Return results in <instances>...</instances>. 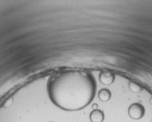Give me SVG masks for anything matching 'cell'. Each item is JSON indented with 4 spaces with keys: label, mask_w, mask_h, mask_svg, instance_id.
<instances>
[{
    "label": "cell",
    "mask_w": 152,
    "mask_h": 122,
    "mask_svg": "<svg viewBox=\"0 0 152 122\" xmlns=\"http://www.w3.org/2000/svg\"><path fill=\"white\" fill-rule=\"evenodd\" d=\"M150 101H151V103L152 104V98H151V100H150Z\"/></svg>",
    "instance_id": "cell-7"
},
{
    "label": "cell",
    "mask_w": 152,
    "mask_h": 122,
    "mask_svg": "<svg viewBox=\"0 0 152 122\" xmlns=\"http://www.w3.org/2000/svg\"><path fill=\"white\" fill-rule=\"evenodd\" d=\"M90 119L92 122H102L104 119V114L101 110H95L91 112L90 115Z\"/></svg>",
    "instance_id": "cell-4"
},
{
    "label": "cell",
    "mask_w": 152,
    "mask_h": 122,
    "mask_svg": "<svg viewBox=\"0 0 152 122\" xmlns=\"http://www.w3.org/2000/svg\"><path fill=\"white\" fill-rule=\"evenodd\" d=\"M115 76L113 73L109 71L102 72L99 75V80L101 83L104 85H110L115 82Z\"/></svg>",
    "instance_id": "cell-3"
},
{
    "label": "cell",
    "mask_w": 152,
    "mask_h": 122,
    "mask_svg": "<svg viewBox=\"0 0 152 122\" xmlns=\"http://www.w3.org/2000/svg\"><path fill=\"white\" fill-rule=\"evenodd\" d=\"M145 108L142 104L135 103L130 105L128 108V114L131 118L135 120L140 119L145 114Z\"/></svg>",
    "instance_id": "cell-2"
},
{
    "label": "cell",
    "mask_w": 152,
    "mask_h": 122,
    "mask_svg": "<svg viewBox=\"0 0 152 122\" xmlns=\"http://www.w3.org/2000/svg\"><path fill=\"white\" fill-rule=\"evenodd\" d=\"M129 90L131 92H135V93H138V92H141L143 88L139 84L135 83V82H130L128 85Z\"/></svg>",
    "instance_id": "cell-6"
},
{
    "label": "cell",
    "mask_w": 152,
    "mask_h": 122,
    "mask_svg": "<svg viewBox=\"0 0 152 122\" xmlns=\"http://www.w3.org/2000/svg\"><path fill=\"white\" fill-rule=\"evenodd\" d=\"M96 82L94 75L83 71H67L52 76L47 92L52 103L65 110H78L94 100Z\"/></svg>",
    "instance_id": "cell-1"
},
{
    "label": "cell",
    "mask_w": 152,
    "mask_h": 122,
    "mask_svg": "<svg viewBox=\"0 0 152 122\" xmlns=\"http://www.w3.org/2000/svg\"><path fill=\"white\" fill-rule=\"evenodd\" d=\"M112 93L108 89H102L99 92V98L103 102H107L111 98Z\"/></svg>",
    "instance_id": "cell-5"
}]
</instances>
